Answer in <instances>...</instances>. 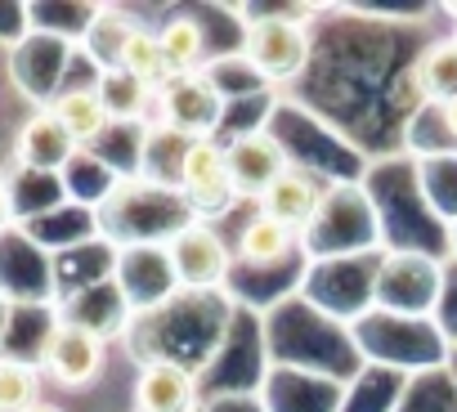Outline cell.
<instances>
[{"instance_id": "obj_10", "label": "cell", "mask_w": 457, "mask_h": 412, "mask_svg": "<svg viewBox=\"0 0 457 412\" xmlns=\"http://www.w3.org/2000/svg\"><path fill=\"white\" fill-rule=\"evenodd\" d=\"M63 68H68V41H59V37H28V41L10 54V72H14L19 90H23L32 103H41V108H50V103L63 95V90H59Z\"/></svg>"}, {"instance_id": "obj_20", "label": "cell", "mask_w": 457, "mask_h": 412, "mask_svg": "<svg viewBox=\"0 0 457 412\" xmlns=\"http://www.w3.org/2000/svg\"><path fill=\"white\" fill-rule=\"evenodd\" d=\"M41 403V363L0 354V412H32Z\"/></svg>"}, {"instance_id": "obj_24", "label": "cell", "mask_w": 457, "mask_h": 412, "mask_svg": "<svg viewBox=\"0 0 457 412\" xmlns=\"http://www.w3.org/2000/svg\"><path fill=\"white\" fill-rule=\"evenodd\" d=\"M439 108V117H444V130H448V139L457 144V99H448V103H435Z\"/></svg>"}, {"instance_id": "obj_9", "label": "cell", "mask_w": 457, "mask_h": 412, "mask_svg": "<svg viewBox=\"0 0 457 412\" xmlns=\"http://www.w3.org/2000/svg\"><path fill=\"white\" fill-rule=\"evenodd\" d=\"M77 152H81L77 139L63 130V121H59L50 108H37V112L19 126V139H14V166H19V170L54 175V179H59Z\"/></svg>"}, {"instance_id": "obj_21", "label": "cell", "mask_w": 457, "mask_h": 412, "mask_svg": "<svg viewBox=\"0 0 457 412\" xmlns=\"http://www.w3.org/2000/svg\"><path fill=\"white\" fill-rule=\"evenodd\" d=\"M121 72H130L135 81H144L153 90H162L170 81V68H166V54H162V41H157L153 28H144V23L135 28V37L121 54Z\"/></svg>"}, {"instance_id": "obj_8", "label": "cell", "mask_w": 457, "mask_h": 412, "mask_svg": "<svg viewBox=\"0 0 457 412\" xmlns=\"http://www.w3.org/2000/svg\"><path fill=\"white\" fill-rule=\"evenodd\" d=\"M112 287L130 309H157L179 292L166 247H126V251H117Z\"/></svg>"}, {"instance_id": "obj_4", "label": "cell", "mask_w": 457, "mask_h": 412, "mask_svg": "<svg viewBox=\"0 0 457 412\" xmlns=\"http://www.w3.org/2000/svg\"><path fill=\"white\" fill-rule=\"evenodd\" d=\"M228 99L220 95V86L206 72H188V77H170L157 90V117L166 135H179L184 144L193 139H215L220 121H224Z\"/></svg>"}, {"instance_id": "obj_13", "label": "cell", "mask_w": 457, "mask_h": 412, "mask_svg": "<svg viewBox=\"0 0 457 412\" xmlns=\"http://www.w3.org/2000/svg\"><path fill=\"white\" fill-rule=\"evenodd\" d=\"M50 112L63 121V130L77 139V148H95V144L112 130V117H108V108H104V99H99L95 86H72V90H63V95L50 103Z\"/></svg>"}, {"instance_id": "obj_22", "label": "cell", "mask_w": 457, "mask_h": 412, "mask_svg": "<svg viewBox=\"0 0 457 412\" xmlns=\"http://www.w3.org/2000/svg\"><path fill=\"white\" fill-rule=\"evenodd\" d=\"M19 229V206H14V193H10V179H0V238Z\"/></svg>"}, {"instance_id": "obj_3", "label": "cell", "mask_w": 457, "mask_h": 412, "mask_svg": "<svg viewBox=\"0 0 457 412\" xmlns=\"http://www.w3.org/2000/svg\"><path fill=\"white\" fill-rule=\"evenodd\" d=\"M175 188L188 206L193 220H220L224 211L238 206L234 193V175H228V157L220 139H193L179 148V170H175Z\"/></svg>"}, {"instance_id": "obj_11", "label": "cell", "mask_w": 457, "mask_h": 412, "mask_svg": "<svg viewBox=\"0 0 457 412\" xmlns=\"http://www.w3.org/2000/svg\"><path fill=\"white\" fill-rule=\"evenodd\" d=\"M193 372L175 358H153L135 376V412H193Z\"/></svg>"}, {"instance_id": "obj_15", "label": "cell", "mask_w": 457, "mask_h": 412, "mask_svg": "<svg viewBox=\"0 0 457 412\" xmlns=\"http://www.w3.org/2000/svg\"><path fill=\"white\" fill-rule=\"evenodd\" d=\"M95 90H99L112 126H139L144 130V117L157 108V90L144 86V81H135L130 72H104L95 81Z\"/></svg>"}, {"instance_id": "obj_23", "label": "cell", "mask_w": 457, "mask_h": 412, "mask_svg": "<svg viewBox=\"0 0 457 412\" xmlns=\"http://www.w3.org/2000/svg\"><path fill=\"white\" fill-rule=\"evenodd\" d=\"M14 318H19V305H14L5 292H0V345L10 341V332H14Z\"/></svg>"}, {"instance_id": "obj_19", "label": "cell", "mask_w": 457, "mask_h": 412, "mask_svg": "<svg viewBox=\"0 0 457 412\" xmlns=\"http://www.w3.org/2000/svg\"><path fill=\"white\" fill-rule=\"evenodd\" d=\"M417 184H421L426 206L453 229L457 225V152L417 157Z\"/></svg>"}, {"instance_id": "obj_2", "label": "cell", "mask_w": 457, "mask_h": 412, "mask_svg": "<svg viewBox=\"0 0 457 412\" xmlns=\"http://www.w3.org/2000/svg\"><path fill=\"white\" fill-rule=\"evenodd\" d=\"M238 54L265 86H292L310 68V32H305L301 19L261 14V19L247 23Z\"/></svg>"}, {"instance_id": "obj_25", "label": "cell", "mask_w": 457, "mask_h": 412, "mask_svg": "<svg viewBox=\"0 0 457 412\" xmlns=\"http://www.w3.org/2000/svg\"><path fill=\"white\" fill-rule=\"evenodd\" d=\"M32 412H63V408H54V403H37Z\"/></svg>"}, {"instance_id": "obj_5", "label": "cell", "mask_w": 457, "mask_h": 412, "mask_svg": "<svg viewBox=\"0 0 457 412\" xmlns=\"http://www.w3.org/2000/svg\"><path fill=\"white\" fill-rule=\"evenodd\" d=\"M175 283L184 292H211L228 283V269H234V251L220 238V229L211 220H188L170 243H166Z\"/></svg>"}, {"instance_id": "obj_6", "label": "cell", "mask_w": 457, "mask_h": 412, "mask_svg": "<svg viewBox=\"0 0 457 412\" xmlns=\"http://www.w3.org/2000/svg\"><path fill=\"white\" fill-rule=\"evenodd\" d=\"M104 341L95 327L86 323H72V318H59L50 323L46 332V345H41V372H50L63 390H86L99 381L104 372Z\"/></svg>"}, {"instance_id": "obj_16", "label": "cell", "mask_w": 457, "mask_h": 412, "mask_svg": "<svg viewBox=\"0 0 457 412\" xmlns=\"http://www.w3.org/2000/svg\"><path fill=\"white\" fill-rule=\"evenodd\" d=\"M412 86L421 103H448L457 99V37L435 41L417 63H412Z\"/></svg>"}, {"instance_id": "obj_1", "label": "cell", "mask_w": 457, "mask_h": 412, "mask_svg": "<svg viewBox=\"0 0 457 412\" xmlns=\"http://www.w3.org/2000/svg\"><path fill=\"white\" fill-rule=\"evenodd\" d=\"M444 292V269L426 251H386L381 265L372 269V292L368 301L377 309H390L395 318H426L439 305Z\"/></svg>"}, {"instance_id": "obj_18", "label": "cell", "mask_w": 457, "mask_h": 412, "mask_svg": "<svg viewBox=\"0 0 457 412\" xmlns=\"http://www.w3.org/2000/svg\"><path fill=\"white\" fill-rule=\"evenodd\" d=\"M296 243H301L296 229H287L283 220H274V216H265V211H256V216L238 229V260H243V265H278Z\"/></svg>"}, {"instance_id": "obj_12", "label": "cell", "mask_w": 457, "mask_h": 412, "mask_svg": "<svg viewBox=\"0 0 457 412\" xmlns=\"http://www.w3.org/2000/svg\"><path fill=\"white\" fill-rule=\"evenodd\" d=\"M323 197H328V188H323L305 166H287V170L274 179V188L261 197V211L274 216V220H283L287 229L305 234V225L319 216Z\"/></svg>"}, {"instance_id": "obj_7", "label": "cell", "mask_w": 457, "mask_h": 412, "mask_svg": "<svg viewBox=\"0 0 457 412\" xmlns=\"http://www.w3.org/2000/svg\"><path fill=\"white\" fill-rule=\"evenodd\" d=\"M224 157H228V175H234V193L238 202H256L274 188V179L292 166L283 144L270 135V130H243L224 144Z\"/></svg>"}, {"instance_id": "obj_17", "label": "cell", "mask_w": 457, "mask_h": 412, "mask_svg": "<svg viewBox=\"0 0 457 412\" xmlns=\"http://www.w3.org/2000/svg\"><path fill=\"white\" fill-rule=\"evenodd\" d=\"M157 41H162V54H166L170 77L202 72V59H206V28H202L193 14H170V19L157 28Z\"/></svg>"}, {"instance_id": "obj_14", "label": "cell", "mask_w": 457, "mask_h": 412, "mask_svg": "<svg viewBox=\"0 0 457 412\" xmlns=\"http://www.w3.org/2000/svg\"><path fill=\"white\" fill-rule=\"evenodd\" d=\"M135 28H139V23L126 19V14H117V10H99V14L86 23L81 50H86V59L99 68V77H104V72H121V54H126Z\"/></svg>"}]
</instances>
